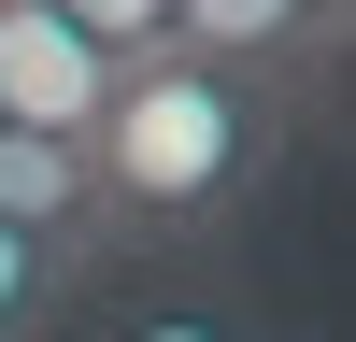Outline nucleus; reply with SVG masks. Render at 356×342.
Segmentation results:
<instances>
[{
  "instance_id": "nucleus-1",
  "label": "nucleus",
  "mask_w": 356,
  "mask_h": 342,
  "mask_svg": "<svg viewBox=\"0 0 356 342\" xmlns=\"http://www.w3.org/2000/svg\"><path fill=\"white\" fill-rule=\"evenodd\" d=\"M285 129H300V100L214 72V57H143V72H114L100 129H86L100 243H157V256L214 243V228L285 171Z\"/></svg>"
},
{
  "instance_id": "nucleus-2",
  "label": "nucleus",
  "mask_w": 356,
  "mask_h": 342,
  "mask_svg": "<svg viewBox=\"0 0 356 342\" xmlns=\"http://www.w3.org/2000/svg\"><path fill=\"white\" fill-rule=\"evenodd\" d=\"M342 43H356V28L328 15V0H171V57H214V72L271 86V100L328 86Z\"/></svg>"
},
{
  "instance_id": "nucleus-3",
  "label": "nucleus",
  "mask_w": 356,
  "mask_h": 342,
  "mask_svg": "<svg viewBox=\"0 0 356 342\" xmlns=\"http://www.w3.org/2000/svg\"><path fill=\"white\" fill-rule=\"evenodd\" d=\"M114 100V57L86 28H57L43 0H0V129H43V142H86Z\"/></svg>"
},
{
  "instance_id": "nucleus-4",
  "label": "nucleus",
  "mask_w": 356,
  "mask_h": 342,
  "mask_svg": "<svg viewBox=\"0 0 356 342\" xmlns=\"http://www.w3.org/2000/svg\"><path fill=\"white\" fill-rule=\"evenodd\" d=\"M0 228H29V243H100V186H86V142L0 129Z\"/></svg>"
},
{
  "instance_id": "nucleus-5",
  "label": "nucleus",
  "mask_w": 356,
  "mask_h": 342,
  "mask_svg": "<svg viewBox=\"0 0 356 342\" xmlns=\"http://www.w3.org/2000/svg\"><path fill=\"white\" fill-rule=\"evenodd\" d=\"M86 256L100 243H29V228H0V342H43L57 300L86 285Z\"/></svg>"
},
{
  "instance_id": "nucleus-6",
  "label": "nucleus",
  "mask_w": 356,
  "mask_h": 342,
  "mask_svg": "<svg viewBox=\"0 0 356 342\" xmlns=\"http://www.w3.org/2000/svg\"><path fill=\"white\" fill-rule=\"evenodd\" d=\"M100 342H257V314L228 300V285H157V300H129Z\"/></svg>"
},
{
  "instance_id": "nucleus-7",
  "label": "nucleus",
  "mask_w": 356,
  "mask_h": 342,
  "mask_svg": "<svg viewBox=\"0 0 356 342\" xmlns=\"http://www.w3.org/2000/svg\"><path fill=\"white\" fill-rule=\"evenodd\" d=\"M57 28H86V43L114 57V72H143V57H171V0H43Z\"/></svg>"
},
{
  "instance_id": "nucleus-8",
  "label": "nucleus",
  "mask_w": 356,
  "mask_h": 342,
  "mask_svg": "<svg viewBox=\"0 0 356 342\" xmlns=\"http://www.w3.org/2000/svg\"><path fill=\"white\" fill-rule=\"evenodd\" d=\"M328 15H342V28H356V0H328Z\"/></svg>"
}]
</instances>
